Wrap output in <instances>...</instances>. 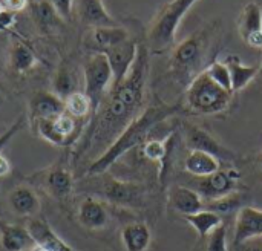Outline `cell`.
Returning <instances> with one entry per match:
<instances>
[{
	"mask_svg": "<svg viewBox=\"0 0 262 251\" xmlns=\"http://www.w3.org/2000/svg\"><path fill=\"white\" fill-rule=\"evenodd\" d=\"M40 186L43 190L57 201H64L74 190V175L63 164H55L45 169L40 175Z\"/></svg>",
	"mask_w": 262,
	"mask_h": 251,
	"instance_id": "9",
	"label": "cell"
},
{
	"mask_svg": "<svg viewBox=\"0 0 262 251\" xmlns=\"http://www.w3.org/2000/svg\"><path fill=\"white\" fill-rule=\"evenodd\" d=\"M238 32L246 44L262 49V8L256 2L247 3L238 17Z\"/></svg>",
	"mask_w": 262,
	"mask_h": 251,
	"instance_id": "12",
	"label": "cell"
},
{
	"mask_svg": "<svg viewBox=\"0 0 262 251\" xmlns=\"http://www.w3.org/2000/svg\"><path fill=\"white\" fill-rule=\"evenodd\" d=\"M244 251H262V247H252V248H246Z\"/></svg>",
	"mask_w": 262,
	"mask_h": 251,
	"instance_id": "40",
	"label": "cell"
},
{
	"mask_svg": "<svg viewBox=\"0 0 262 251\" xmlns=\"http://www.w3.org/2000/svg\"><path fill=\"white\" fill-rule=\"evenodd\" d=\"M261 8H262V5H261Z\"/></svg>",
	"mask_w": 262,
	"mask_h": 251,
	"instance_id": "45",
	"label": "cell"
},
{
	"mask_svg": "<svg viewBox=\"0 0 262 251\" xmlns=\"http://www.w3.org/2000/svg\"><path fill=\"white\" fill-rule=\"evenodd\" d=\"M63 101H64V112L74 117L75 120L84 121L91 113H94L92 101L83 90H77L71 94Z\"/></svg>",
	"mask_w": 262,
	"mask_h": 251,
	"instance_id": "29",
	"label": "cell"
},
{
	"mask_svg": "<svg viewBox=\"0 0 262 251\" xmlns=\"http://www.w3.org/2000/svg\"><path fill=\"white\" fill-rule=\"evenodd\" d=\"M121 242L126 251H147L152 242L150 229L144 222H132L123 227Z\"/></svg>",
	"mask_w": 262,
	"mask_h": 251,
	"instance_id": "24",
	"label": "cell"
},
{
	"mask_svg": "<svg viewBox=\"0 0 262 251\" xmlns=\"http://www.w3.org/2000/svg\"><path fill=\"white\" fill-rule=\"evenodd\" d=\"M83 77H84V94L92 101L94 113L100 107L101 101L111 90L114 84V75L111 64L104 54L92 52L83 66ZM92 113V115H94Z\"/></svg>",
	"mask_w": 262,
	"mask_h": 251,
	"instance_id": "6",
	"label": "cell"
},
{
	"mask_svg": "<svg viewBox=\"0 0 262 251\" xmlns=\"http://www.w3.org/2000/svg\"><path fill=\"white\" fill-rule=\"evenodd\" d=\"M259 164H261V167H262V152L259 153Z\"/></svg>",
	"mask_w": 262,
	"mask_h": 251,
	"instance_id": "42",
	"label": "cell"
},
{
	"mask_svg": "<svg viewBox=\"0 0 262 251\" xmlns=\"http://www.w3.org/2000/svg\"><path fill=\"white\" fill-rule=\"evenodd\" d=\"M149 74V48L140 43L135 63L126 78L111 87L97 112L92 115L88 133L77 150L78 158H98L120 133L141 113L144 89Z\"/></svg>",
	"mask_w": 262,
	"mask_h": 251,
	"instance_id": "1",
	"label": "cell"
},
{
	"mask_svg": "<svg viewBox=\"0 0 262 251\" xmlns=\"http://www.w3.org/2000/svg\"><path fill=\"white\" fill-rule=\"evenodd\" d=\"M207 251H229L227 247V229L226 225H220L215 232H212L207 238Z\"/></svg>",
	"mask_w": 262,
	"mask_h": 251,
	"instance_id": "34",
	"label": "cell"
},
{
	"mask_svg": "<svg viewBox=\"0 0 262 251\" xmlns=\"http://www.w3.org/2000/svg\"><path fill=\"white\" fill-rule=\"evenodd\" d=\"M184 219L193 227V230L198 233L200 238H209V235L212 232H215L220 225H223L221 215H218L209 209H203L198 213L184 216Z\"/></svg>",
	"mask_w": 262,
	"mask_h": 251,
	"instance_id": "28",
	"label": "cell"
},
{
	"mask_svg": "<svg viewBox=\"0 0 262 251\" xmlns=\"http://www.w3.org/2000/svg\"><path fill=\"white\" fill-rule=\"evenodd\" d=\"M101 195L109 202L124 207H140L144 201V189L141 186L118 179L106 181Z\"/></svg>",
	"mask_w": 262,
	"mask_h": 251,
	"instance_id": "13",
	"label": "cell"
},
{
	"mask_svg": "<svg viewBox=\"0 0 262 251\" xmlns=\"http://www.w3.org/2000/svg\"><path fill=\"white\" fill-rule=\"evenodd\" d=\"M0 9H2V6H0Z\"/></svg>",
	"mask_w": 262,
	"mask_h": 251,
	"instance_id": "44",
	"label": "cell"
},
{
	"mask_svg": "<svg viewBox=\"0 0 262 251\" xmlns=\"http://www.w3.org/2000/svg\"><path fill=\"white\" fill-rule=\"evenodd\" d=\"M0 6L5 11H9L12 14H17L28 6V0H0Z\"/></svg>",
	"mask_w": 262,
	"mask_h": 251,
	"instance_id": "37",
	"label": "cell"
},
{
	"mask_svg": "<svg viewBox=\"0 0 262 251\" xmlns=\"http://www.w3.org/2000/svg\"><path fill=\"white\" fill-rule=\"evenodd\" d=\"M35 244L26 227L9 224L0 218V251H31Z\"/></svg>",
	"mask_w": 262,
	"mask_h": 251,
	"instance_id": "20",
	"label": "cell"
},
{
	"mask_svg": "<svg viewBox=\"0 0 262 251\" xmlns=\"http://www.w3.org/2000/svg\"><path fill=\"white\" fill-rule=\"evenodd\" d=\"M64 112V101L54 92L40 90L32 95L28 107V120L31 126L41 120H51Z\"/></svg>",
	"mask_w": 262,
	"mask_h": 251,
	"instance_id": "15",
	"label": "cell"
},
{
	"mask_svg": "<svg viewBox=\"0 0 262 251\" xmlns=\"http://www.w3.org/2000/svg\"><path fill=\"white\" fill-rule=\"evenodd\" d=\"M14 21H15V14L5 11V9H0V31L9 29L14 25Z\"/></svg>",
	"mask_w": 262,
	"mask_h": 251,
	"instance_id": "38",
	"label": "cell"
},
{
	"mask_svg": "<svg viewBox=\"0 0 262 251\" xmlns=\"http://www.w3.org/2000/svg\"><path fill=\"white\" fill-rule=\"evenodd\" d=\"M258 238H262V210L244 206L236 215L233 244L244 245Z\"/></svg>",
	"mask_w": 262,
	"mask_h": 251,
	"instance_id": "14",
	"label": "cell"
},
{
	"mask_svg": "<svg viewBox=\"0 0 262 251\" xmlns=\"http://www.w3.org/2000/svg\"><path fill=\"white\" fill-rule=\"evenodd\" d=\"M173 149V135L166 140H147L143 147V156L149 161H155L160 164V179L163 181L167 170V158L170 156Z\"/></svg>",
	"mask_w": 262,
	"mask_h": 251,
	"instance_id": "25",
	"label": "cell"
},
{
	"mask_svg": "<svg viewBox=\"0 0 262 251\" xmlns=\"http://www.w3.org/2000/svg\"><path fill=\"white\" fill-rule=\"evenodd\" d=\"M11 212L20 218H35L40 212V198L29 186H15L8 195Z\"/></svg>",
	"mask_w": 262,
	"mask_h": 251,
	"instance_id": "18",
	"label": "cell"
},
{
	"mask_svg": "<svg viewBox=\"0 0 262 251\" xmlns=\"http://www.w3.org/2000/svg\"><path fill=\"white\" fill-rule=\"evenodd\" d=\"M233 94L218 86L203 69L186 89V106L201 115H215L229 109Z\"/></svg>",
	"mask_w": 262,
	"mask_h": 251,
	"instance_id": "3",
	"label": "cell"
},
{
	"mask_svg": "<svg viewBox=\"0 0 262 251\" xmlns=\"http://www.w3.org/2000/svg\"><path fill=\"white\" fill-rule=\"evenodd\" d=\"M169 202L172 209L183 216L198 213L204 209V199L201 195L196 190L184 186H173L169 190Z\"/></svg>",
	"mask_w": 262,
	"mask_h": 251,
	"instance_id": "22",
	"label": "cell"
},
{
	"mask_svg": "<svg viewBox=\"0 0 262 251\" xmlns=\"http://www.w3.org/2000/svg\"><path fill=\"white\" fill-rule=\"evenodd\" d=\"M32 251H45V250H41V248H38V247H35V248H34V250Z\"/></svg>",
	"mask_w": 262,
	"mask_h": 251,
	"instance_id": "43",
	"label": "cell"
},
{
	"mask_svg": "<svg viewBox=\"0 0 262 251\" xmlns=\"http://www.w3.org/2000/svg\"><path fill=\"white\" fill-rule=\"evenodd\" d=\"M209 48V29L196 32L178 43L170 57V72L175 80L189 83L201 72L200 66Z\"/></svg>",
	"mask_w": 262,
	"mask_h": 251,
	"instance_id": "4",
	"label": "cell"
},
{
	"mask_svg": "<svg viewBox=\"0 0 262 251\" xmlns=\"http://www.w3.org/2000/svg\"><path fill=\"white\" fill-rule=\"evenodd\" d=\"M77 12L80 20L91 28L118 25L115 18L107 12L103 0H77Z\"/></svg>",
	"mask_w": 262,
	"mask_h": 251,
	"instance_id": "21",
	"label": "cell"
},
{
	"mask_svg": "<svg viewBox=\"0 0 262 251\" xmlns=\"http://www.w3.org/2000/svg\"><path fill=\"white\" fill-rule=\"evenodd\" d=\"M184 169L193 176L198 178H207L218 172L221 169V161L203 150H190V153L186 156L184 161Z\"/></svg>",
	"mask_w": 262,
	"mask_h": 251,
	"instance_id": "23",
	"label": "cell"
},
{
	"mask_svg": "<svg viewBox=\"0 0 262 251\" xmlns=\"http://www.w3.org/2000/svg\"><path fill=\"white\" fill-rule=\"evenodd\" d=\"M83 123L81 120H75L69 113L63 112L61 115L51 118V120H41L32 126V129L37 132L38 136H41L46 143L57 146V147H68L75 144L83 132Z\"/></svg>",
	"mask_w": 262,
	"mask_h": 251,
	"instance_id": "7",
	"label": "cell"
},
{
	"mask_svg": "<svg viewBox=\"0 0 262 251\" xmlns=\"http://www.w3.org/2000/svg\"><path fill=\"white\" fill-rule=\"evenodd\" d=\"M224 63L227 64L229 72H230L233 94L243 90L244 87H247V84L258 77L259 67L258 66H247V64H244L238 55H229Z\"/></svg>",
	"mask_w": 262,
	"mask_h": 251,
	"instance_id": "26",
	"label": "cell"
},
{
	"mask_svg": "<svg viewBox=\"0 0 262 251\" xmlns=\"http://www.w3.org/2000/svg\"><path fill=\"white\" fill-rule=\"evenodd\" d=\"M239 206H241V196L236 195V193H232V195H229L226 198L212 201L210 206H209V210L221 215V213H230L235 209H241Z\"/></svg>",
	"mask_w": 262,
	"mask_h": 251,
	"instance_id": "33",
	"label": "cell"
},
{
	"mask_svg": "<svg viewBox=\"0 0 262 251\" xmlns=\"http://www.w3.org/2000/svg\"><path fill=\"white\" fill-rule=\"evenodd\" d=\"M21 126H23V117H20V118H17L2 135H0V152L9 144V141L20 132V129H21Z\"/></svg>",
	"mask_w": 262,
	"mask_h": 251,
	"instance_id": "35",
	"label": "cell"
},
{
	"mask_svg": "<svg viewBox=\"0 0 262 251\" xmlns=\"http://www.w3.org/2000/svg\"><path fill=\"white\" fill-rule=\"evenodd\" d=\"M130 38L129 31L120 25L117 26H103V28H92L86 37V46L92 52L104 54L107 49L126 41Z\"/></svg>",
	"mask_w": 262,
	"mask_h": 251,
	"instance_id": "17",
	"label": "cell"
},
{
	"mask_svg": "<svg viewBox=\"0 0 262 251\" xmlns=\"http://www.w3.org/2000/svg\"><path fill=\"white\" fill-rule=\"evenodd\" d=\"M184 135L187 146L193 150H203L213 156H216L220 161H233L236 159V155L224 147L220 141H216L207 130H204L200 126H195L192 123H183Z\"/></svg>",
	"mask_w": 262,
	"mask_h": 251,
	"instance_id": "8",
	"label": "cell"
},
{
	"mask_svg": "<svg viewBox=\"0 0 262 251\" xmlns=\"http://www.w3.org/2000/svg\"><path fill=\"white\" fill-rule=\"evenodd\" d=\"M37 64V55L32 48L20 40H15L9 49V66L17 74H25L34 69Z\"/></svg>",
	"mask_w": 262,
	"mask_h": 251,
	"instance_id": "27",
	"label": "cell"
},
{
	"mask_svg": "<svg viewBox=\"0 0 262 251\" xmlns=\"http://www.w3.org/2000/svg\"><path fill=\"white\" fill-rule=\"evenodd\" d=\"M193 3H196V0H170L169 3H166L150 25L147 48L154 52H161L170 48L173 44L175 32L183 17L193 6Z\"/></svg>",
	"mask_w": 262,
	"mask_h": 251,
	"instance_id": "5",
	"label": "cell"
},
{
	"mask_svg": "<svg viewBox=\"0 0 262 251\" xmlns=\"http://www.w3.org/2000/svg\"><path fill=\"white\" fill-rule=\"evenodd\" d=\"M31 251H32V250H31Z\"/></svg>",
	"mask_w": 262,
	"mask_h": 251,
	"instance_id": "46",
	"label": "cell"
},
{
	"mask_svg": "<svg viewBox=\"0 0 262 251\" xmlns=\"http://www.w3.org/2000/svg\"><path fill=\"white\" fill-rule=\"evenodd\" d=\"M206 74L218 84L221 86L223 89L229 90L233 94L232 90V78H230V72H229V67L224 61H220V60H213L206 69Z\"/></svg>",
	"mask_w": 262,
	"mask_h": 251,
	"instance_id": "32",
	"label": "cell"
},
{
	"mask_svg": "<svg viewBox=\"0 0 262 251\" xmlns=\"http://www.w3.org/2000/svg\"><path fill=\"white\" fill-rule=\"evenodd\" d=\"M34 17L37 18L38 26L45 31L55 28L61 21V17L57 14V11L48 0H40L34 5Z\"/></svg>",
	"mask_w": 262,
	"mask_h": 251,
	"instance_id": "31",
	"label": "cell"
},
{
	"mask_svg": "<svg viewBox=\"0 0 262 251\" xmlns=\"http://www.w3.org/2000/svg\"><path fill=\"white\" fill-rule=\"evenodd\" d=\"M77 219L86 230H103L109 224V212L106 206L95 198H84L77 210Z\"/></svg>",
	"mask_w": 262,
	"mask_h": 251,
	"instance_id": "19",
	"label": "cell"
},
{
	"mask_svg": "<svg viewBox=\"0 0 262 251\" xmlns=\"http://www.w3.org/2000/svg\"><path fill=\"white\" fill-rule=\"evenodd\" d=\"M258 78L262 81V63L261 66H259V71H258Z\"/></svg>",
	"mask_w": 262,
	"mask_h": 251,
	"instance_id": "41",
	"label": "cell"
},
{
	"mask_svg": "<svg viewBox=\"0 0 262 251\" xmlns=\"http://www.w3.org/2000/svg\"><path fill=\"white\" fill-rule=\"evenodd\" d=\"M138 41L135 38H127L126 41L107 49L104 52L109 64H111V69H112V75H114V86L120 84L126 75L129 74V71L132 69L134 63H135V58H137V54H138Z\"/></svg>",
	"mask_w": 262,
	"mask_h": 251,
	"instance_id": "10",
	"label": "cell"
},
{
	"mask_svg": "<svg viewBox=\"0 0 262 251\" xmlns=\"http://www.w3.org/2000/svg\"><path fill=\"white\" fill-rule=\"evenodd\" d=\"M203 181L198 186V193L201 195L203 199L212 202L221 198H226L232 193H235L238 179H239V173L235 170H223L220 169L218 172H215L213 175L207 176V178H201Z\"/></svg>",
	"mask_w": 262,
	"mask_h": 251,
	"instance_id": "11",
	"label": "cell"
},
{
	"mask_svg": "<svg viewBox=\"0 0 262 251\" xmlns=\"http://www.w3.org/2000/svg\"><path fill=\"white\" fill-rule=\"evenodd\" d=\"M48 2L52 5V8L57 11V14L61 18L68 20L71 17L72 8H74V0H48Z\"/></svg>",
	"mask_w": 262,
	"mask_h": 251,
	"instance_id": "36",
	"label": "cell"
},
{
	"mask_svg": "<svg viewBox=\"0 0 262 251\" xmlns=\"http://www.w3.org/2000/svg\"><path fill=\"white\" fill-rule=\"evenodd\" d=\"M35 247L41 248L45 251H77L72 248L68 242H64L57 233L55 230L45 221L40 218H32L28 221L26 225Z\"/></svg>",
	"mask_w": 262,
	"mask_h": 251,
	"instance_id": "16",
	"label": "cell"
},
{
	"mask_svg": "<svg viewBox=\"0 0 262 251\" xmlns=\"http://www.w3.org/2000/svg\"><path fill=\"white\" fill-rule=\"evenodd\" d=\"M180 110L178 104H155L150 107H146L121 133L120 136L98 156L95 158L86 170V175L89 176H98L107 172L121 156H124L127 152L135 149L137 146H143L150 132L163 121L170 118Z\"/></svg>",
	"mask_w": 262,
	"mask_h": 251,
	"instance_id": "2",
	"label": "cell"
},
{
	"mask_svg": "<svg viewBox=\"0 0 262 251\" xmlns=\"http://www.w3.org/2000/svg\"><path fill=\"white\" fill-rule=\"evenodd\" d=\"M77 90L78 89H77L75 74L66 66L58 67V71L54 77V81H52V92L64 100L66 97H69L71 94H74Z\"/></svg>",
	"mask_w": 262,
	"mask_h": 251,
	"instance_id": "30",
	"label": "cell"
},
{
	"mask_svg": "<svg viewBox=\"0 0 262 251\" xmlns=\"http://www.w3.org/2000/svg\"><path fill=\"white\" fill-rule=\"evenodd\" d=\"M11 169H12V166H11V161L0 152V178H5V176H8L9 173H11Z\"/></svg>",
	"mask_w": 262,
	"mask_h": 251,
	"instance_id": "39",
	"label": "cell"
}]
</instances>
